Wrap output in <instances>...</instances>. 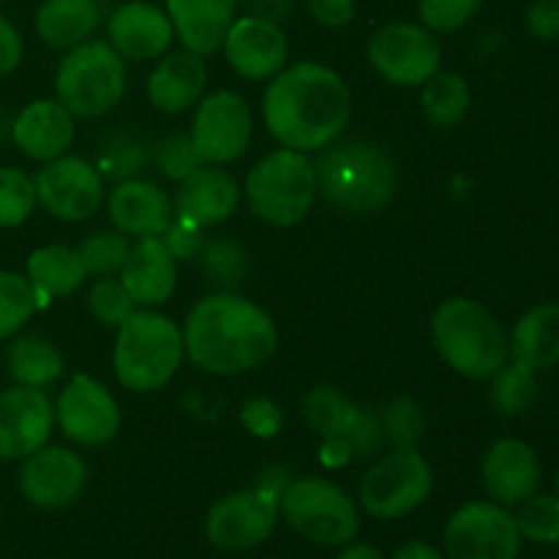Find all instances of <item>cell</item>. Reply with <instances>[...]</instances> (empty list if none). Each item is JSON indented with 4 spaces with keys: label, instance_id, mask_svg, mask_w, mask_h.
<instances>
[{
    "label": "cell",
    "instance_id": "cell-1",
    "mask_svg": "<svg viewBox=\"0 0 559 559\" xmlns=\"http://www.w3.org/2000/svg\"><path fill=\"white\" fill-rule=\"evenodd\" d=\"M353 112L342 76L314 60L284 66L262 96V120L282 147L320 153L344 134Z\"/></svg>",
    "mask_w": 559,
    "mask_h": 559
},
{
    "label": "cell",
    "instance_id": "cell-2",
    "mask_svg": "<svg viewBox=\"0 0 559 559\" xmlns=\"http://www.w3.org/2000/svg\"><path fill=\"white\" fill-rule=\"evenodd\" d=\"M180 331L191 364L218 377L260 369L278 349V328L271 314L235 293L197 300Z\"/></svg>",
    "mask_w": 559,
    "mask_h": 559
},
{
    "label": "cell",
    "instance_id": "cell-3",
    "mask_svg": "<svg viewBox=\"0 0 559 559\" xmlns=\"http://www.w3.org/2000/svg\"><path fill=\"white\" fill-rule=\"evenodd\" d=\"M317 194L342 213H374L396 194V162L385 147L358 136H338L314 158Z\"/></svg>",
    "mask_w": 559,
    "mask_h": 559
},
{
    "label": "cell",
    "instance_id": "cell-4",
    "mask_svg": "<svg viewBox=\"0 0 559 559\" xmlns=\"http://www.w3.org/2000/svg\"><path fill=\"white\" fill-rule=\"evenodd\" d=\"M431 338L440 358L467 380H489L511 358L506 328L473 298H448L431 317Z\"/></svg>",
    "mask_w": 559,
    "mask_h": 559
},
{
    "label": "cell",
    "instance_id": "cell-5",
    "mask_svg": "<svg viewBox=\"0 0 559 559\" xmlns=\"http://www.w3.org/2000/svg\"><path fill=\"white\" fill-rule=\"evenodd\" d=\"M186 358L183 331L169 317L134 309L118 328L112 349L115 377L134 393L162 391Z\"/></svg>",
    "mask_w": 559,
    "mask_h": 559
},
{
    "label": "cell",
    "instance_id": "cell-6",
    "mask_svg": "<svg viewBox=\"0 0 559 559\" xmlns=\"http://www.w3.org/2000/svg\"><path fill=\"white\" fill-rule=\"evenodd\" d=\"M246 200L251 213L271 227H295L317 202V175L309 153L278 151L251 167L246 178Z\"/></svg>",
    "mask_w": 559,
    "mask_h": 559
},
{
    "label": "cell",
    "instance_id": "cell-7",
    "mask_svg": "<svg viewBox=\"0 0 559 559\" xmlns=\"http://www.w3.org/2000/svg\"><path fill=\"white\" fill-rule=\"evenodd\" d=\"M126 60L109 41H82L55 71V98L74 118H102L126 96Z\"/></svg>",
    "mask_w": 559,
    "mask_h": 559
},
{
    "label": "cell",
    "instance_id": "cell-8",
    "mask_svg": "<svg viewBox=\"0 0 559 559\" xmlns=\"http://www.w3.org/2000/svg\"><path fill=\"white\" fill-rule=\"evenodd\" d=\"M278 511L295 533L322 546L349 544L360 530L358 508L347 491L320 475L289 480L278 500Z\"/></svg>",
    "mask_w": 559,
    "mask_h": 559
},
{
    "label": "cell",
    "instance_id": "cell-9",
    "mask_svg": "<svg viewBox=\"0 0 559 559\" xmlns=\"http://www.w3.org/2000/svg\"><path fill=\"white\" fill-rule=\"evenodd\" d=\"M431 489L435 473L418 448H393L360 480V506L374 519H402L418 511Z\"/></svg>",
    "mask_w": 559,
    "mask_h": 559
},
{
    "label": "cell",
    "instance_id": "cell-10",
    "mask_svg": "<svg viewBox=\"0 0 559 559\" xmlns=\"http://www.w3.org/2000/svg\"><path fill=\"white\" fill-rule=\"evenodd\" d=\"M369 63L382 80L399 87H420L440 71L442 47L418 22H388L369 38Z\"/></svg>",
    "mask_w": 559,
    "mask_h": 559
},
{
    "label": "cell",
    "instance_id": "cell-11",
    "mask_svg": "<svg viewBox=\"0 0 559 559\" xmlns=\"http://www.w3.org/2000/svg\"><path fill=\"white\" fill-rule=\"evenodd\" d=\"M191 142L202 164H233L249 151L254 134V118L243 96L233 91H216L197 102L191 120Z\"/></svg>",
    "mask_w": 559,
    "mask_h": 559
},
{
    "label": "cell",
    "instance_id": "cell-12",
    "mask_svg": "<svg viewBox=\"0 0 559 559\" xmlns=\"http://www.w3.org/2000/svg\"><path fill=\"white\" fill-rule=\"evenodd\" d=\"M36 202L60 222H87L104 205V178L96 164L80 156H60L44 164L33 178Z\"/></svg>",
    "mask_w": 559,
    "mask_h": 559
},
{
    "label": "cell",
    "instance_id": "cell-13",
    "mask_svg": "<svg viewBox=\"0 0 559 559\" xmlns=\"http://www.w3.org/2000/svg\"><path fill=\"white\" fill-rule=\"evenodd\" d=\"M448 559H519L522 535L508 508L467 502L445 527Z\"/></svg>",
    "mask_w": 559,
    "mask_h": 559
},
{
    "label": "cell",
    "instance_id": "cell-14",
    "mask_svg": "<svg viewBox=\"0 0 559 559\" xmlns=\"http://www.w3.org/2000/svg\"><path fill=\"white\" fill-rule=\"evenodd\" d=\"M276 522L278 497L257 486L213 502L205 516V535L222 551H249L271 538Z\"/></svg>",
    "mask_w": 559,
    "mask_h": 559
},
{
    "label": "cell",
    "instance_id": "cell-15",
    "mask_svg": "<svg viewBox=\"0 0 559 559\" xmlns=\"http://www.w3.org/2000/svg\"><path fill=\"white\" fill-rule=\"evenodd\" d=\"M55 424L66 440L98 448L112 442L120 431V407L96 377L76 374L55 402Z\"/></svg>",
    "mask_w": 559,
    "mask_h": 559
},
{
    "label": "cell",
    "instance_id": "cell-16",
    "mask_svg": "<svg viewBox=\"0 0 559 559\" xmlns=\"http://www.w3.org/2000/svg\"><path fill=\"white\" fill-rule=\"evenodd\" d=\"M55 402L41 388L14 385L0 391V462H22L49 442Z\"/></svg>",
    "mask_w": 559,
    "mask_h": 559
},
{
    "label": "cell",
    "instance_id": "cell-17",
    "mask_svg": "<svg viewBox=\"0 0 559 559\" xmlns=\"http://www.w3.org/2000/svg\"><path fill=\"white\" fill-rule=\"evenodd\" d=\"M87 484V467L80 453L63 445H44L20 467V495L31 506L58 511L71 506Z\"/></svg>",
    "mask_w": 559,
    "mask_h": 559
},
{
    "label": "cell",
    "instance_id": "cell-18",
    "mask_svg": "<svg viewBox=\"0 0 559 559\" xmlns=\"http://www.w3.org/2000/svg\"><path fill=\"white\" fill-rule=\"evenodd\" d=\"M224 58L243 80H273L287 66V36L278 22L262 16H238L222 44Z\"/></svg>",
    "mask_w": 559,
    "mask_h": 559
},
{
    "label": "cell",
    "instance_id": "cell-19",
    "mask_svg": "<svg viewBox=\"0 0 559 559\" xmlns=\"http://www.w3.org/2000/svg\"><path fill=\"white\" fill-rule=\"evenodd\" d=\"M480 478H484V489L491 502L502 508L522 506L540 486L538 453L516 437L497 440L484 453Z\"/></svg>",
    "mask_w": 559,
    "mask_h": 559
},
{
    "label": "cell",
    "instance_id": "cell-20",
    "mask_svg": "<svg viewBox=\"0 0 559 559\" xmlns=\"http://www.w3.org/2000/svg\"><path fill=\"white\" fill-rule=\"evenodd\" d=\"M107 36L115 52L123 60H156L169 52L175 41L173 22L167 9L153 5L147 0H129L118 5L107 22Z\"/></svg>",
    "mask_w": 559,
    "mask_h": 559
},
{
    "label": "cell",
    "instance_id": "cell-21",
    "mask_svg": "<svg viewBox=\"0 0 559 559\" xmlns=\"http://www.w3.org/2000/svg\"><path fill=\"white\" fill-rule=\"evenodd\" d=\"M76 134L74 115L58 98H36L11 118V142L31 162H52L66 156Z\"/></svg>",
    "mask_w": 559,
    "mask_h": 559
},
{
    "label": "cell",
    "instance_id": "cell-22",
    "mask_svg": "<svg viewBox=\"0 0 559 559\" xmlns=\"http://www.w3.org/2000/svg\"><path fill=\"white\" fill-rule=\"evenodd\" d=\"M107 211L115 227L131 238H162L175 216L167 191L140 178L115 183L107 197Z\"/></svg>",
    "mask_w": 559,
    "mask_h": 559
},
{
    "label": "cell",
    "instance_id": "cell-23",
    "mask_svg": "<svg viewBox=\"0 0 559 559\" xmlns=\"http://www.w3.org/2000/svg\"><path fill=\"white\" fill-rule=\"evenodd\" d=\"M118 282L140 309H153L173 298L178 284V262L162 238H136L129 249Z\"/></svg>",
    "mask_w": 559,
    "mask_h": 559
},
{
    "label": "cell",
    "instance_id": "cell-24",
    "mask_svg": "<svg viewBox=\"0 0 559 559\" xmlns=\"http://www.w3.org/2000/svg\"><path fill=\"white\" fill-rule=\"evenodd\" d=\"M240 202V186L233 173L222 169L218 164H202L180 183L173 200L175 216L191 218L202 227L227 222Z\"/></svg>",
    "mask_w": 559,
    "mask_h": 559
},
{
    "label": "cell",
    "instance_id": "cell-25",
    "mask_svg": "<svg viewBox=\"0 0 559 559\" xmlns=\"http://www.w3.org/2000/svg\"><path fill=\"white\" fill-rule=\"evenodd\" d=\"M207 69L200 55L189 49L164 52L147 76V102L164 115H180L205 96Z\"/></svg>",
    "mask_w": 559,
    "mask_h": 559
},
{
    "label": "cell",
    "instance_id": "cell-26",
    "mask_svg": "<svg viewBox=\"0 0 559 559\" xmlns=\"http://www.w3.org/2000/svg\"><path fill=\"white\" fill-rule=\"evenodd\" d=\"M238 0H167L175 38L189 52L207 58L218 52L235 22Z\"/></svg>",
    "mask_w": 559,
    "mask_h": 559
},
{
    "label": "cell",
    "instance_id": "cell-27",
    "mask_svg": "<svg viewBox=\"0 0 559 559\" xmlns=\"http://www.w3.org/2000/svg\"><path fill=\"white\" fill-rule=\"evenodd\" d=\"M25 276L36 295V306L44 309L52 298L76 293L87 278V271L82 265L80 251L63 243H49L27 257Z\"/></svg>",
    "mask_w": 559,
    "mask_h": 559
},
{
    "label": "cell",
    "instance_id": "cell-28",
    "mask_svg": "<svg viewBox=\"0 0 559 559\" xmlns=\"http://www.w3.org/2000/svg\"><path fill=\"white\" fill-rule=\"evenodd\" d=\"M102 22L98 0H41L33 25L38 38L52 49H74L93 36Z\"/></svg>",
    "mask_w": 559,
    "mask_h": 559
},
{
    "label": "cell",
    "instance_id": "cell-29",
    "mask_svg": "<svg viewBox=\"0 0 559 559\" xmlns=\"http://www.w3.org/2000/svg\"><path fill=\"white\" fill-rule=\"evenodd\" d=\"M511 358L535 371L559 366V304H538L516 322L511 338Z\"/></svg>",
    "mask_w": 559,
    "mask_h": 559
},
{
    "label": "cell",
    "instance_id": "cell-30",
    "mask_svg": "<svg viewBox=\"0 0 559 559\" xmlns=\"http://www.w3.org/2000/svg\"><path fill=\"white\" fill-rule=\"evenodd\" d=\"M5 371L14 380V385L27 388H49L63 374V355L58 353L52 342L44 336L27 333L14 336L5 353Z\"/></svg>",
    "mask_w": 559,
    "mask_h": 559
},
{
    "label": "cell",
    "instance_id": "cell-31",
    "mask_svg": "<svg viewBox=\"0 0 559 559\" xmlns=\"http://www.w3.org/2000/svg\"><path fill=\"white\" fill-rule=\"evenodd\" d=\"M473 91L467 80L453 71H437L429 82L420 85V109L424 118L437 129H453L469 112Z\"/></svg>",
    "mask_w": 559,
    "mask_h": 559
},
{
    "label": "cell",
    "instance_id": "cell-32",
    "mask_svg": "<svg viewBox=\"0 0 559 559\" xmlns=\"http://www.w3.org/2000/svg\"><path fill=\"white\" fill-rule=\"evenodd\" d=\"M300 413H304L306 426L328 440V437H347L358 420L360 407L338 388L317 385L304 396Z\"/></svg>",
    "mask_w": 559,
    "mask_h": 559
},
{
    "label": "cell",
    "instance_id": "cell-33",
    "mask_svg": "<svg viewBox=\"0 0 559 559\" xmlns=\"http://www.w3.org/2000/svg\"><path fill=\"white\" fill-rule=\"evenodd\" d=\"M489 380L491 404H495V409L500 415L519 418V415L530 413L535 407V402H538V371L519 364V360H508Z\"/></svg>",
    "mask_w": 559,
    "mask_h": 559
},
{
    "label": "cell",
    "instance_id": "cell-34",
    "mask_svg": "<svg viewBox=\"0 0 559 559\" xmlns=\"http://www.w3.org/2000/svg\"><path fill=\"white\" fill-rule=\"evenodd\" d=\"M200 265L202 273L211 284H216L222 293H233L235 284H240L249 273V254L238 240L216 238L207 240L205 249L200 251Z\"/></svg>",
    "mask_w": 559,
    "mask_h": 559
},
{
    "label": "cell",
    "instance_id": "cell-35",
    "mask_svg": "<svg viewBox=\"0 0 559 559\" xmlns=\"http://www.w3.org/2000/svg\"><path fill=\"white\" fill-rule=\"evenodd\" d=\"M36 295L27 276L16 271H0V342L14 338L36 314Z\"/></svg>",
    "mask_w": 559,
    "mask_h": 559
},
{
    "label": "cell",
    "instance_id": "cell-36",
    "mask_svg": "<svg viewBox=\"0 0 559 559\" xmlns=\"http://www.w3.org/2000/svg\"><path fill=\"white\" fill-rule=\"evenodd\" d=\"M147 162H151V147H147V142L136 140V136L131 134H120L109 136V140L104 142L102 153H98L96 169L102 173L104 180L120 183V180L136 178Z\"/></svg>",
    "mask_w": 559,
    "mask_h": 559
},
{
    "label": "cell",
    "instance_id": "cell-37",
    "mask_svg": "<svg viewBox=\"0 0 559 559\" xmlns=\"http://www.w3.org/2000/svg\"><path fill=\"white\" fill-rule=\"evenodd\" d=\"M129 249H131L129 235H123L120 229H107V233L87 235L76 251H80L87 276L102 278V276H118L126 257H129Z\"/></svg>",
    "mask_w": 559,
    "mask_h": 559
},
{
    "label": "cell",
    "instance_id": "cell-38",
    "mask_svg": "<svg viewBox=\"0 0 559 559\" xmlns=\"http://www.w3.org/2000/svg\"><path fill=\"white\" fill-rule=\"evenodd\" d=\"M380 424L388 445L415 448L424 440L426 415L420 404L409 396H399L380 409Z\"/></svg>",
    "mask_w": 559,
    "mask_h": 559
},
{
    "label": "cell",
    "instance_id": "cell-39",
    "mask_svg": "<svg viewBox=\"0 0 559 559\" xmlns=\"http://www.w3.org/2000/svg\"><path fill=\"white\" fill-rule=\"evenodd\" d=\"M36 207V186L27 173L0 167V229L20 227Z\"/></svg>",
    "mask_w": 559,
    "mask_h": 559
},
{
    "label": "cell",
    "instance_id": "cell-40",
    "mask_svg": "<svg viewBox=\"0 0 559 559\" xmlns=\"http://www.w3.org/2000/svg\"><path fill=\"white\" fill-rule=\"evenodd\" d=\"M513 522H516L519 535L533 544H559V497L535 491L530 500L519 506Z\"/></svg>",
    "mask_w": 559,
    "mask_h": 559
},
{
    "label": "cell",
    "instance_id": "cell-41",
    "mask_svg": "<svg viewBox=\"0 0 559 559\" xmlns=\"http://www.w3.org/2000/svg\"><path fill=\"white\" fill-rule=\"evenodd\" d=\"M153 164L158 167V173L164 175L173 183H183L194 169L202 167V158L197 153L191 134L183 131H175V134L164 136L156 147H153Z\"/></svg>",
    "mask_w": 559,
    "mask_h": 559
},
{
    "label": "cell",
    "instance_id": "cell-42",
    "mask_svg": "<svg viewBox=\"0 0 559 559\" xmlns=\"http://www.w3.org/2000/svg\"><path fill=\"white\" fill-rule=\"evenodd\" d=\"M87 309H91V314L96 317V322H102L104 328H120V322H123L136 306L118 278L102 276L96 278V284H93L91 293H87Z\"/></svg>",
    "mask_w": 559,
    "mask_h": 559
},
{
    "label": "cell",
    "instance_id": "cell-43",
    "mask_svg": "<svg viewBox=\"0 0 559 559\" xmlns=\"http://www.w3.org/2000/svg\"><path fill=\"white\" fill-rule=\"evenodd\" d=\"M484 0H418L420 25L431 33L462 31L480 11Z\"/></svg>",
    "mask_w": 559,
    "mask_h": 559
},
{
    "label": "cell",
    "instance_id": "cell-44",
    "mask_svg": "<svg viewBox=\"0 0 559 559\" xmlns=\"http://www.w3.org/2000/svg\"><path fill=\"white\" fill-rule=\"evenodd\" d=\"M164 246L169 249V254L175 257V262H189V260H197L200 257V251L205 249V227L197 222H191V218H183V216H173V222H169L167 233L162 235Z\"/></svg>",
    "mask_w": 559,
    "mask_h": 559
},
{
    "label": "cell",
    "instance_id": "cell-45",
    "mask_svg": "<svg viewBox=\"0 0 559 559\" xmlns=\"http://www.w3.org/2000/svg\"><path fill=\"white\" fill-rule=\"evenodd\" d=\"M240 424L246 426L251 437L257 440H273V437L282 431L284 415L273 399L267 396H254L240 407Z\"/></svg>",
    "mask_w": 559,
    "mask_h": 559
},
{
    "label": "cell",
    "instance_id": "cell-46",
    "mask_svg": "<svg viewBox=\"0 0 559 559\" xmlns=\"http://www.w3.org/2000/svg\"><path fill=\"white\" fill-rule=\"evenodd\" d=\"M344 440H347L349 448H353L355 459L380 456L388 445L385 431H382V424H380V413H374V409L369 407H360L358 420H355L353 431H349Z\"/></svg>",
    "mask_w": 559,
    "mask_h": 559
},
{
    "label": "cell",
    "instance_id": "cell-47",
    "mask_svg": "<svg viewBox=\"0 0 559 559\" xmlns=\"http://www.w3.org/2000/svg\"><path fill=\"white\" fill-rule=\"evenodd\" d=\"M524 27L538 41H559V0H533L524 11Z\"/></svg>",
    "mask_w": 559,
    "mask_h": 559
},
{
    "label": "cell",
    "instance_id": "cell-48",
    "mask_svg": "<svg viewBox=\"0 0 559 559\" xmlns=\"http://www.w3.org/2000/svg\"><path fill=\"white\" fill-rule=\"evenodd\" d=\"M306 9L325 27H344L355 20V0H306Z\"/></svg>",
    "mask_w": 559,
    "mask_h": 559
},
{
    "label": "cell",
    "instance_id": "cell-49",
    "mask_svg": "<svg viewBox=\"0 0 559 559\" xmlns=\"http://www.w3.org/2000/svg\"><path fill=\"white\" fill-rule=\"evenodd\" d=\"M22 63V36L3 14H0V76L14 74Z\"/></svg>",
    "mask_w": 559,
    "mask_h": 559
},
{
    "label": "cell",
    "instance_id": "cell-50",
    "mask_svg": "<svg viewBox=\"0 0 559 559\" xmlns=\"http://www.w3.org/2000/svg\"><path fill=\"white\" fill-rule=\"evenodd\" d=\"M295 0H238V5H243L246 14L262 16V20H284V16L293 11Z\"/></svg>",
    "mask_w": 559,
    "mask_h": 559
},
{
    "label": "cell",
    "instance_id": "cell-51",
    "mask_svg": "<svg viewBox=\"0 0 559 559\" xmlns=\"http://www.w3.org/2000/svg\"><path fill=\"white\" fill-rule=\"evenodd\" d=\"M353 448H349V442L344 440V437H328V440H322V448H320V462L328 464V467H342V464L353 462Z\"/></svg>",
    "mask_w": 559,
    "mask_h": 559
},
{
    "label": "cell",
    "instance_id": "cell-52",
    "mask_svg": "<svg viewBox=\"0 0 559 559\" xmlns=\"http://www.w3.org/2000/svg\"><path fill=\"white\" fill-rule=\"evenodd\" d=\"M393 559H445V557H442L435 546L424 544V540H409V544H404L402 549L393 555Z\"/></svg>",
    "mask_w": 559,
    "mask_h": 559
},
{
    "label": "cell",
    "instance_id": "cell-53",
    "mask_svg": "<svg viewBox=\"0 0 559 559\" xmlns=\"http://www.w3.org/2000/svg\"><path fill=\"white\" fill-rule=\"evenodd\" d=\"M338 559H385V557H382L374 546L358 544V546H349V549H344L342 555H338Z\"/></svg>",
    "mask_w": 559,
    "mask_h": 559
},
{
    "label": "cell",
    "instance_id": "cell-54",
    "mask_svg": "<svg viewBox=\"0 0 559 559\" xmlns=\"http://www.w3.org/2000/svg\"><path fill=\"white\" fill-rule=\"evenodd\" d=\"M11 140V118L0 109V142Z\"/></svg>",
    "mask_w": 559,
    "mask_h": 559
},
{
    "label": "cell",
    "instance_id": "cell-55",
    "mask_svg": "<svg viewBox=\"0 0 559 559\" xmlns=\"http://www.w3.org/2000/svg\"><path fill=\"white\" fill-rule=\"evenodd\" d=\"M557 497H559V469H557Z\"/></svg>",
    "mask_w": 559,
    "mask_h": 559
}]
</instances>
